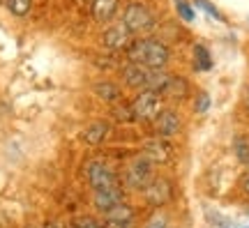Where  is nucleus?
Returning a JSON list of instances; mask_svg holds the SVG:
<instances>
[{"label":"nucleus","mask_w":249,"mask_h":228,"mask_svg":"<svg viewBox=\"0 0 249 228\" xmlns=\"http://www.w3.org/2000/svg\"><path fill=\"white\" fill-rule=\"evenodd\" d=\"M134 123H155V118L164 111V97L157 90H139L132 104Z\"/></svg>","instance_id":"obj_2"},{"label":"nucleus","mask_w":249,"mask_h":228,"mask_svg":"<svg viewBox=\"0 0 249 228\" xmlns=\"http://www.w3.org/2000/svg\"><path fill=\"white\" fill-rule=\"evenodd\" d=\"M107 136H108V124L107 123L90 124L88 129H83V134H81V139L86 140L88 145H102V143L107 140Z\"/></svg>","instance_id":"obj_16"},{"label":"nucleus","mask_w":249,"mask_h":228,"mask_svg":"<svg viewBox=\"0 0 249 228\" xmlns=\"http://www.w3.org/2000/svg\"><path fill=\"white\" fill-rule=\"evenodd\" d=\"M210 67H213L210 51H208L203 44H196L194 46V70L196 71H208Z\"/></svg>","instance_id":"obj_17"},{"label":"nucleus","mask_w":249,"mask_h":228,"mask_svg":"<svg viewBox=\"0 0 249 228\" xmlns=\"http://www.w3.org/2000/svg\"><path fill=\"white\" fill-rule=\"evenodd\" d=\"M233 152H235V157H238L240 164L249 166V134L238 136V139L233 140Z\"/></svg>","instance_id":"obj_18"},{"label":"nucleus","mask_w":249,"mask_h":228,"mask_svg":"<svg viewBox=\"0 0 249 228\" xmlns=\"http://www.w3.org/2000/svg\"><path fill=\"white\" fill-rule=\"evenodd\" d=\"M113 113H116L118 120H127V123H132L134 120L132 106H118V108H113Z\"/></svg>","instance_id":"obj_24"},{"label":"nucleus","mask_w":249,"mask_h":228,"mask_svg":"<svg viewBox=\"0 0 249 228\" xmlns=\"http://www.w3.org/2000/svg\"><path fill=\"white\" fill-rule=\"evenodd\" d=\"M70 228H107L104 221H97L95 217H79V219L71 221Z\"/></svg>","instance_id":"obj_20"},{"label":"nucleus","mask_w":249,"mask_h":228,"mask_svg":"<svg viewBox=\"0 0 249 228\" xmlns=\"http://www.w3.org/2000/svg\"><path fill=\"white\" fill-rule=\"evenodd\" d=\"M143 196H145L148 205L161 208V205L173 201V187H171V182L166 177H152V182L143 189Z\"/></svg>","instance_id":"obj_8"},{"label":"nucleus","mask_w":249,"mask_h":228,"mask_svg":"<svg viewBox=\"0 0 249 228\" xmlns=\"http://www.w3.org/2000/svg\"><path fill=\"white\" fill-rule=\"evenodd\" d=\"M160 95L169 102H185L189 97V81L185 76H176V74H169V79L164 83V88L160 90Z\"/></svg>","instance_id":"obj_12"},{"label":"nucleus","mask_w":249,"mask_h":228,"mask_svg":"<svg viewBox=\"0 0 249 228\" xmlns=\"http://www.w3.org/2000/svg\"><path fill=\"white\" fill-rule=\"evenodd\" d=\"M242 189H245V193L249 196V175L245 177V180H242Z\"/></svg>","instance_id":"obj_25"},{"label":"nucleus","mask_w":249,"mask_h":228,"mask_svg":"<svg viewBox=\"0 0 249 228\" xmlns=\"http://www.w3.org/2000/svg\"><path fill=\"white\" fill-rule=\"evenodd\" d=\"M150 228H164V221H161V219H160V221H155V224H152Z\"/></svg>","instance_id":"obj_26"},{"label":"nucleus","mask_w":249,"mask_h":228,"mask_svg":"<svg viewBox=\"0 0 249 228\" xmlns=\"http://www.w3.org/2000/svg\"><path fill=\"white\" fill-rule=\"evenodd\" d=\"M81 2H88V0H81Z\"/></svg>","instance_id":"obj_29"},{"label":"nucleus","mask_w":249,"mask_h":228,"mask_svg":"<svg viewBox=\"0 0 249 228\" xmlns=\"http://www.w3.org/2000/svg\"><path fill=\"white\" fill-rule=\"evenodd\" d=\"M124 55H127L129 62H139V65L150 67V70H164L171 60V49L160 39L139 37V39H134L132 44L127 46Z\"/></svg>","instance_id":"obj_1"},{"label":"nucleus","mask_w":249,"mask_h":228,"mask_svg":"<svg viewBox=\"0 0 249 228\" xmlns=\"http://www.w3.org/2000/svg\"><path fill=\"white\" fill-rule=\"evenodd\" d=\"M86 177H88V184L95 189H108V187H116V184H123L118 173L113 171L111 164L102 161V159H92L86 164Z\"/></svg>","instance_id":"obj_4"},{"label":"nucleus","mask_w":249,"mask_h":228,"mask_svg":"<svg viewBox=\"0 0 249 228\" xmlns=\"http://www.w3.org/2000/svg\"><path fill=\"white\" fill-rule=\"evenodd\" d=\"M194 108H196V113H205V111L210 108V97L205 95V92H201V95L196 97V104H194Z\"/></svg>","instance_id":"obj_23"},{"label":"nucleus","mask_w":249,"mask_h":228,"mask_svg":"<svg viewBox=\"0 0 249 228\" xmlns=\"http://www.w3.org/2000/svg\"><path fill=\"white\" fill-rule=\"evenodd\" d=\"M194 2H196V7H201L203 12H208V14H210L213 18H217V21H224V17L219 14V9L214 7V5H210L208 0H194Z\"/></svg>","instance_id":"obj_22"},{"label":"nucleus","mask_w":249,"mask_h":228,"mask_svg":"<svg viewBox=\"0 0 249 228\" xmlns=\"http://www.w3.org/2000/svg\"><path fill=\"white\" fill-rule=\"evenodd\" d=\"M44 228H60V226H58V224H46Z\"/></svg>","instance_id":"obj_28"},{"label":"nucleus","mask_w":249,"mask_h":228,"mask_svg":"<svg viewBox=\"0 0 249 228\" xmlns=\"http://www.w3.org/2000/svg\"><path fill=\"white\" fill-rule=\"evenodd\" d=\"M152 127H155L157 136H161V139H171V136H176V134L182 129V118H180L178 111L164 108V111L155 118Z\"/></svg>","instance_id":"obj_11"},{"label":"nucleus","mask_w":249,"mask_h":228,"mask_svg":"<svg viewBox=\"0 0 249 228\" xmlns=\"http://www.w3.org/2000/svg\"><path fill=\"white\" fill-rule=\"evenodd\" d=\"M176 9H178V14L182 21H194V9H192V5H187L185 0H176Z\"/></svg>","instance_id":"obj_21"},{"label":"nucleus","mask_w":249,"mask_h":228,"mask_svg":"<svg viewBox=\"0 0 249 228\" xmlns=\"http://www.w3.org/2000/svg\"><path fill=\"white\" fill-rule=\"evenodd\" d=\"M124 203V187L123 184H116V187H108V189H95L92 192V205L97 212H108L113 210L116 205Z\"/></svg>","instance_id":"obj_9"},{"label":"nucleus","mask_w":249,"mask_h":228,"mask_svg":"<svg viewBox=\"0 0 249 228\" xmlns=\"http://www.w3.org/2000/svg\"><path fill=\"white\" fill-rule=\"evenodd\" d=\"M132 30L124 26L123 21H116V23H111V26L104 28V33H102V44L107 46L108 51H127V46L132 44Z\"/></svg>","instance_id":"obj_6"},{"label":"nucleus","mask_w":249,"mask_h":228,"mask_svg":"<svg viewBox=\"0 0 249 228\" xmlns=\"http://www.w3.org/2000/svg\"><path fill=\"white\" fill-rule=\"evenodd\" d=\"M120 76H123V83L129 90H148L150 88L152 70L150 67H143L139 62L127 60V65H123V70H120Z\"/></svg>","instance_id":"obj_7"},{"label":"nucleus","mask_w":249,"mask_h":228,"mask_svg":"<svg viewBox=\"0 0 249 228\" xmlns=\"http://www.w3.org/2000/svg\"><path fill=\"white\" fill-rule=\"evenodd\" d=\"M145 159H150L152 164H166L171 159V145L166 140L157 136V139H150L143 143V152H141Z\"/></svg>","instance_id":"obj_13"},{"label":"nucleus","mask_w":249,"mask_h":228,"mask_svg":"<svg viewBox=\"0 0 249 228\" xmlns=\"http://www.w3.org/2000/svg\"><path fill=\"white\" fill-rule=\"evenodd\" d=\"M95 95L107 104H116L118 99H123V90L113 81H99V83H95Z\"/></svg>","instance_id":"obj_15"},{"label":"nucleus","mask_w":249,"mask_h":228,"mask_svg":"<svg viewBox=\"0 0 249 228\" xmlns=\"http://www.w3.org/2000/svg\"><path fill=\"white\" fill-rule=\"evenodd\" d=\"M245 108L249 111V90H247V95H245Z\"/></svg>","instance_id":"obj_27"},{"label":"nucleus","mask_w":249,"mask_h":228,"mask_svg":"<svg viewBox=\"0 0 249 228\" xmlns=\"http://www.w3.org/2000/svg\"><path fill=\"white\" fill-rule=\"evenodd\" d=\"M120 0H90V14L97 23H108L118 14Z\"/></svg>","instance_id":"obj_14"},{"label":"nucleus","mask_w":249,"mask_h":228,"mask_svg":"<svg viewBox=\"0 0 249 228\" xmlns=\"http://www.w3.org/2000/svg\"><path fill=\"white\" fill-rule=\"evenodd\" d=\"M104 226L107 228H134L136 226V210L127 203H120L113 210L104 212Z\"/></svg>","instance_id":"obj_10"},{"label":"nucleus","mask_w":249,"mask_h":228,"mask_svg":"<svg viewBox=\"0 0 249 228\" xmlns=\"http://www.w3.org/2000/svg\"><path fill=\"white\" fill-rule=\"evenodd\" d=\"M7 7L14 17H28L33 9V0H9Z\"/></svg>","instance_id":"obj_19"},{"label":"nucleus","mask_w":249,"mask_h":228,"mask_svg":"<svg viewBox=\"0 0 249 228\" xmlns=\"http://www.w3.org/2000/svg\"><path fill=\"white\" fill-rule=\"evenodd\" d=\"M120 21H123L132 33H136V35L148 33V30H152V26H155V17H152V12L145 7L143 2H129V5L124 7Z\"/></svg>","instance_id":"obj_5"},{"label":"nucleus","mask_w":249,"mask_h":228,"mask_svg":"<svg viewBox=\"0 0 249 228\" xmlns=\"http://www.w3.org/2000/svg\"><path fill=\"white\" fill-rule=\"evenodd\" d=\"M155 164H152L150 159L141 157L132 159L127 166H124V173H123V187L127 189H134V192H143L148 184L152 182V177H155Z\"/></svg>","instance_id":"obj_3"}]
</instances>
